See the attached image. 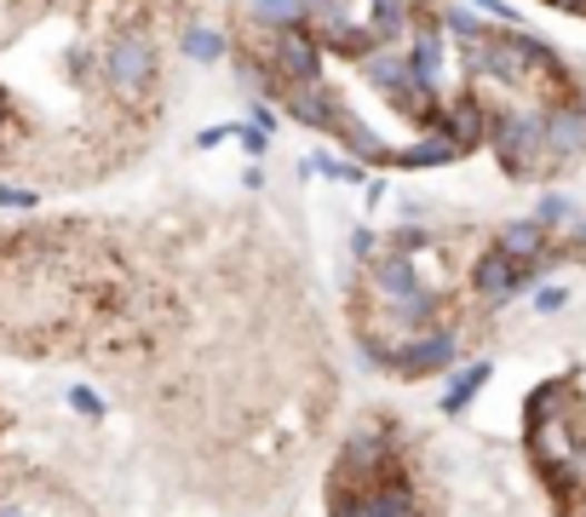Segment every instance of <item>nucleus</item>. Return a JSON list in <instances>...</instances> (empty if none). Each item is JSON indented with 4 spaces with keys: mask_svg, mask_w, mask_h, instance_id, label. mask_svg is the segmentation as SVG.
<instances>
[{
    "mask_svg": "<svg viewBox=\"0 0 586 517\" xmlns=\"http://www.w3.org/2000/svg\"><path fill=\"white\" fill-rule=\"evenodd\" d=\"M414 12H420V0H374V7H368V34H374V47L408 41V34L426 23V18H414Z\"/></svg>",
    "mask_w": 586,
    "mask_h": 517,
    "instance_id": "nucleus-7",
    "label": "nucleus"
},
{
    "mask_svg": "<svg viewBox=\"0 0 586 517\" xmlns=\"http://www.w3.org/2000/svg\"><path fill=\"white\" fill-rule=\"evenodd\" d=\"M483 379H489V362H471L466 374H455V386L443 391V414H460V408L477 397V386H483Z\"/></svg>",
    "mask_w": 586,
    "mask_h": 517,
    "instance_id": "nucleus-13",
    "label": "nucleus"
},
{
    "mask_svg": "<svg viewBox=\"0 0 586 517\" xmlns=\"http://www.w3.org/2000/svg\"><path fill=\"white\" fill-rule=\"evenodd\" d=\"M403 47H408V63L420 69L426 81H437V87H443V63H448V34H443V23H437V18H426V23L414 29Z\"/></svg>",
    "mask_w": 586,
    "mask_h": 517,
    "instance_id": "nucleus-8",
    "label": "nucleus"
},
{
    "mask_svg": "<svg viewBox=\"0 0 586 517\" xmlns=\"http://www.w3.org/2000/svg\"><path fill=\"white\" fill-rule=\"evenodd\" d=\"M546 150H552V167L586 156V98L546 103Z\"/></svg>",
    "mask_w": 586,
    "mask_h": 517,
    "instance_id": "nucleus-6",
    "label": "nucleus"
},
{
    "mask_svg": "<svg viewBox=\"0 0 586 517\" xmlns=\"http://www.w3.org/2000/svg\"><path fill=\"white\" fill-rule=\"evenodd\" d=\"M455 362H460V334H455V328H431V334H420L414 345H403L397 362H391V374L426 379V374H443V368H455Z\"/></svg>",
    "mask_w": 586,
    "mask_h": 517,
    "instance_id": "nucleus-5",
    "label": "nucleus"
},
{
    "mask_svg": "<svg viewBox=\"0 0 586 517\" xmlns=\"http://www.w3.org/2000/svg\"><path fill=\"white\" fill-rule=\"evenodd\" d=\"M546 7H558V12H586V0H546Z\"/></svg>",
    "mask_w": 586,
    "mask_h": 517,
    "instance_id": "nucleus-17",
    "label": "nucleus"
},
{
    "mask_svg": "<svg viewBox=\"0 0 586 517\" xmlns=\"http://www.w3.org/2000/svg\"><path fill=\"white\" fill-rule=\"evenodd\" d=\"M259 63L282 81H322V41L310 23L294 29H259Z\"/></svg>",
    "mask_w": 586,
    "mask_h": 517,
    "instance_id": "nucleus-2",
    "label": "nucleus"
},
{
    "mask_svg": "<svg viewBox=\"0 0 586 517\" xmlns=\"http://www.w3.org/2000/svg\"><path fill=\"white\" fill-rule=\"evenodd\" d=\"M489 121H495L489 103H483L477 92H460V98H443V103H437V116H431L426 132H443L448 145L466 156V150H477V145H489Z\"/></svg>",
    "mask_w": 586,
    "mask_h": 517,
    "instance_id": "nucleus-4",
    "label": "nucleus"
},
{
    "mask_svg": "<svg viewBox=\"0 0 586 517\" xmlns=\"http://www.w3.org/2000/svg\"><path fill=\"white\" fill-rule=\"evenodd\" d=\"M471 7L483 18H500V29H517V7H511V0H471Z\"/></svg>",
    "mask_w": 586,
    "mask_h": 517,
    "instance_id": "nucleus-14",
    "label": "nucleus"
},
{
    "mask_svg": "<svg viewBox=\"0 0 586 517\" xmlns=\"http://www.w3.org/2000/svg\"><path fill=\"white\" fill-rule=\"evenodd\" d=\"M489 150L495 161L511 172V179H535V172L552 167V150H546V103H511V110H495L489 121Z\"/></svg>",
    "mask_w": 586,
    "mask_h": 517,
    "instance_id": "nucleus-1",
    "label": "nucleus"
},
{
    "mask_svg": "<svg viewBox=\"0 0 586 517\" xmlns=\"http://www.w3.org/2000/svg\"><path fill=\"white\" fill-rule=\"evenodd\" d=\"M535 219H540L546 230H569V236H575V230L586 225V219L575 213V201H569V196H540V207H535Z\"/></svg>",
    "mask_w": 586,
    "mask_h": 517,
    "instance_id": "nucleus-12",
    "label": "nucleus"
},
{
    "mask_svg": "<svg viewBox=\"0 0 586 517\" xmlns=\"http://www.w3.org/2000/svg\"><path fill=\"white\" fill-rule=\"evenodd\" d=\"M546 270H535V265H524V259H511V253H500L495 241L483 248L477 259H471V288H477V299H489V305H506V299H517L524 288H535Z\"/></svg>",
    "mask_w": 586,
    "mask_h": 517,
    "instance_id": "nucleus-3",
    "label": "nucleus"
},
{
    "mask_svg": "<svg viewBox=\"0 0 586 517\" xmlns=\"http://www.w3.org/2000/svg\"><path fill=\"white\" fill-rule=\"evenodd\" d=\"M535 310H564V288H540L535 294Z\"/></svg>",
    "mask_w": 586,
    "mask_h": 517,
    "instance_id": "nucleus-16",
    "label": "nucleus"
},
{
    "mask_svg": "<svg viewBox=\"0 0 586 517\" xmlns=\"http://www.w3.org/2000/svg\"><path fill=\"white\" fill-rule=\"evenodd\" d=\"M443 161H460V150L443 132H426V138H414V145L397 150V167H443Z\"/></svg>",
    "mask_w": 586,
    "mask_h": 517,
    "instance_id": "nucleus-10",
    "label": "nucleus"
},
{
    "mask_svg": "<svg viewBox=\"0 0 586 517\" xmlns=\"http://www.w3.org/2000/svg\"><path fill=\"white\" fill-rule=\"evenodd\" d=\"M12 437H18V420H12V408H7V397H0V460L12 455Z\"/></svg>",
    "mask_w": 586,
    "mask_h": 517,
    "instance_id": "nucleus-15",
    "label": "nucleus"
},
{
    "mask_svg": "<svg viewBox=\"0 0 586 517\" xmlns=\"http://www.w3.org/2000/svg\"><path fill=\"white\" fill-rule=\"evenodd\" d=\"M179 52H185V58H196V63H213V58H225V52H230V41H225V29L185 23V29H179Z\"/></svg>",
    "mask_w": 586,
    "mask_h": 517,
    "instance_id": "nucleus-9",
    "label": "nucleus"
},
{
    "mask_svg": "<svg viewBox=\"0 0 586 517\" xmlns=\"http://www.w3.org/2000/svg\"><path fill=\"white\" fill-rule=\"evenodd\" d=\"M443 34L448 41H460V47H477L483 34H489V23H477V7H443Z\"/></svg>",
    "mask_w": 586,
    "mask_h": 517,
    "instance_id": "nucleus-11",
    "label": "nucleus"
}]
</instances>
